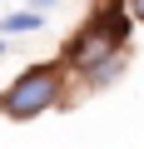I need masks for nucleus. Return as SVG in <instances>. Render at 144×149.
Segmentation results:
<instances>
[{
  "mask_svg": "<svg viewBox=\"0 0 144 149\" xmlns=\"http://www.w3.org/2000/svg\"><path fill=\"white\" fill-rule=\"evenodd\" d=\"M124 35H129V25H124L119 15L99 20L95 30H85V35L75 40V65H80V70H104V60H119V55H124Z\"/></svg>",
  "mask_w": 144,
  "mask_h": 149,
  "instance_id": "1",
  "label": "nucleus"
},
{
  "mask_svg": "<svg viewBox=\"0 0 144 149\" xmlns=\"http://www.w3.org/2000/svg\"><path fill=\"white\" fill-rule=\"evenodd\" d=\"M50 100H55V70H25L20 80L5 90L0 109H5L10 119H30V114H40Z\"/></svg>",
  "mask_w": 144,
  "mask_h": 149,
  "instance_id": "2",
  "label": "nucleus"
},
{
  "mask_svg": "<svg viewBox=\"0 0 144 149\" xmlns=\"http://www.w3.org/2000/svg\"><path fill=\"white\" fill-rule=\"evenodd\" d=\"M40 20H45V15H35V10H30V15H10V20H5V30H35Z\"/></svg>",
  "mask_w": 144,
  "mask_h": 149,
  "instance_id": "3",
  "label": "nucleus"
},
{
  "mask_svg": "<svg viewBox=\"0 0 144 149\" xmlns=\"http://www.w3.org/2000/svg\"><path fill=\"white\" fill-rule=\"evenodd\" d=\"M30 5H35V15H45V5H55V0H30Z\"/></svg>",
  "mask_w": 144,
  "mask_h": 149,
  "instance_id": "4",
  "label": "nucleus"
},
{
  "mask_svg": "<svg viewBox=\"0 0 144 149\" xmlns=\"http://www.w3.org/2000/svg\"><path fill=\"white\" fill-rule=\"evenodd\" d=\"M134 15H139V20H144V0H134Z\"/></svg>",
  "mask_w": 144,
  "mask_h": 149,
  "instance_id": "5",
  "label": "nucleus"
}]
</instances>
